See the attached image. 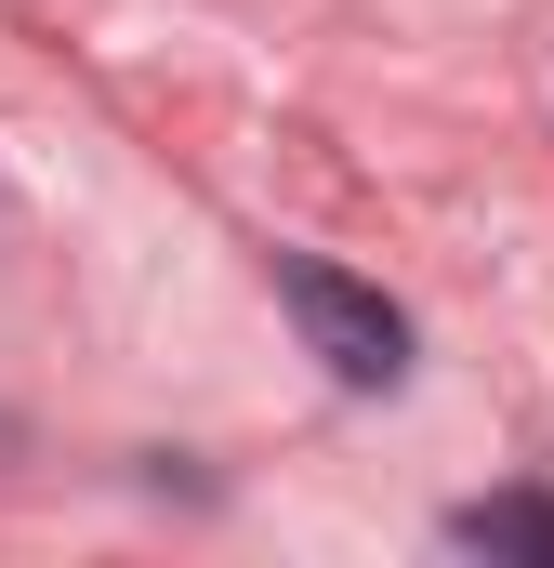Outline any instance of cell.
I'll list each match as a JSON object with an SVG mask.
<instances>
[{
    "label": "cell",
    "instance_id": "cell-1",
    "mask_svg": "<svg viewBox=\"0 0 554 568\" xmlns=\"http://www.w3.org/2000/svg\"><path fill=\"white\" fill-rule=\"evenodd\" d=\"M277 304L304 317V344H317V371H330V384L383 397V384L410 371V317H397L370 278H343V265H277Z\"/></svg>",
    "mask_w": 554,
    "mask_h": 568
},
{
    "label": "cell",
    "instance_id": "cell-2",
    "mask_svg": "<svg viewBox=\"0 0 554 568\" xmlns=\"http://www.w3.org/2000/svg\"><path fill=\"white\" fill-rule=\"evenodd\" d=\"M449 542H462V556H529V568H554V503H542V489L462 503V516H449Z\"/></svg>",
    "mask_w": 554,
    "mask_h": 568
}]
</instances>
